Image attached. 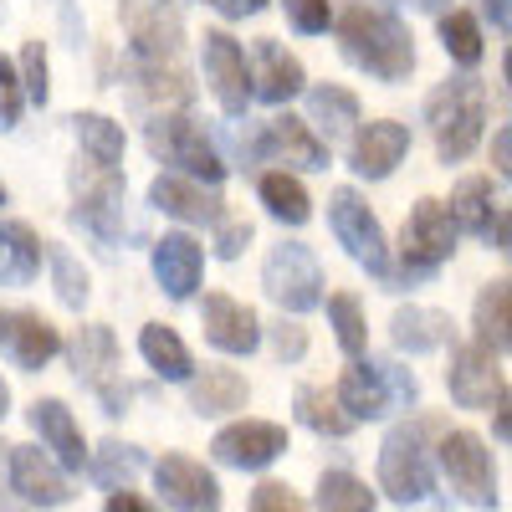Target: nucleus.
Returning a JSON list of instances; mask_svg holds the SVG:
<instances>
[{"label":"nucleus","instance_id":"52","mask_svg":"<svg viewBox=\"0 0 512 512\" xmlns=\"http://www.w3.org/2000/svg\"><path fill=\"white\" fill-rule=\"evenodd\" d=\"M415 6H420V11H431V16H446V11H451V0H415Z\"/></svg>","mask_w":512,"mask_h":512},{"label":"nucleus","instance_id":"36","mask_svg":"<svg viewBox=\"0 0 512 512\" xmlns=\"http://www.w3.org/2000/svg\"><path fill=\"white\" fill-rule=\"evenodd\" d=\"M308 123L313 128H328V134H344V128L359 123V98L338 82H318L308 88Z\"/></svg>","mask_w":512,"mask_h":512},{"label":"nucleus","instance_id":"20","mask_svg":"<svg viewBox=\"0 0 512 512\" xmlns=\"http://www.w3.org/2000/svg\"><path fill=\"white\" fill-rule=\"evenodd\" d=\"M256 154L282 159L292 169H328L333 164L328 144L313 134V123L308 118H292V113H277V118H267L262 128H256Z\"/></svg>","mask_w":512,"mask_h":512},{"label":"nucleus","instance_id":"7","mask_svg":"<svg viewBox=\"0 0 512 512\" xmlns=\"http://www.w3.org/2000/svg\"><path fill=\"white\" fill-rule=\"evenodd\" d=\"M379 492L410 507L436 492V466L425 451V425H395L379 446Z\"/></svg>","mask_w":512,"mask_h":512},{"label":"nucleus","instance_id":"24","mask_svg":"<svg viewBox=\"0 0 512 512\" xmlns=\"http://www.w3.org/2000/svg\"><path fill=\"white\" fill-rule=\"evenodd\" d=\"M6 456H11V487L21 492L26 507H62L72 497L62 466L52 456H41L36 446H11Z\"/></svg>","mask_w":512,"mask_h":512},{"label":"nucleus","instance_id":"21","mask_svg":"<svg viewBox=\"0 0 512 512\" xmlns=\"http://www.w3.org/2000/svg\"><path fill=\"white\" fill-rule=\"evenodd\" d=\"M200 328H205V344L221 354H256V344H262V318L226 292H205Z\"/></svg>","mask_w":512,"mask_h":512},{"label":"nucleus","instance_id":"13","mask_svg":"<svg viewBox=\"0 0 512 512\" xmlns=\"http://www.w3.org/2000/svg\"><path fill=\"white\" fill-rule=\"evenodd\" d=\"M205 82H210V93H216L221 113L241 118L251 108V67H246V52H241V41L231 31H205Z\"/></svg>","mask_w":512,"mask_h":512},{"label":"nucleus","instance_id":"49","mask_svg":"<svg viewBox=\"0 0 512 512\" xmlns=\"http://www.w3.org/2000/svg\"><path fill=\"white\" fill-rule=\"evenodd\" d=\"M210 11H221L226 21H246V16H256V11H267V0H205Z\"/></svg>","mask_w":512,"mask_h":512},{"label":"nucleus","instance_id":"26","mask_svg":"<svg viewBox=\"0 0 512 512\" xmlns=\"http://www.w3.org/2000/svg\"><path fill=\"white\" fill-rule=\"evenodd\" d=\"M41 262H47V241H41L26 221H0V287L36 282Z\"/></svg>","mask_w":512,"mask_h":512},{"label":"nucleus","instance_id":"32","mask_svg":"<svg viewBox=\"0 0 512 512\" xmlns=\"http://www.w3.org/2000/svg\"><path fill=\"white\" fill-rule=\"evenodd\" d=\"M256 195H262L267 216L282 221V226H308V216H313V200H308L303 180L287 175V169H267V175L256 180Z\"/></svg>","mask_w":512,"mask_h":512},{"label":"nucleus","instance_id":"30","mask_svg":"<svg viewBox=\"0 0 512 512\" xmlns=\"http://www.w3.org/2000/svg\"><path fill=\"white\" fill-rule=\"evenodd\" d=\"M139 354H144V364H149L159 379H169V384H190V379H195V359H190V349H185V338H180L175 328H164V323H144Z\"/></svg>","mask_w":512,"mask_h":512},{"label":"nucleus","instance_id":"45","mask_svg":"<svg viewBox=\"0 0 512 512\" xmlns=\"http://www.w3.org/2000/svg\"><path fill=\"white\" fill-rule=\"evenodd\" d=\"M251 512H308L303 507V497H297L292 487H282V482H262L251 492Z\"/></svg>","mask_w":512,"mask_h":512},{"label":"nucleus","instance_id":"42","mask_svg":"<svg viewBox=\"0 0 512 512\" xmlns=\"http://www.w3.org/2000/svg\"><path fill=\"white\" fill-rule=\"evenodd\" d=\"M282 11L297 36H323L333 26V0H282Z\"/></svg>","mask_w":512,"mask_h":512},{"label":"nucleus","instance_id":"33","mask_svg":"<svg viewBox=\"0 0 512 512\" xmlns=\"http://www.w3.org/2000/svg\"><path fill=\"white\" fill-rule=\"evenodd\" d=\"M441 21V47H446V57L456 62V67H482V57H487V36H482V21L472 16V11H446V16H436Z\"/></svg>","mask_w":512,"mask_h":512},{"label":"nucleus","instance_id":"27","mask_svg":"<svg viewBox=\"0 0 512 512\" xmlns=\"http://www.w3.org/2000/svg\"><path fill=\"white\" fill-rule=\"evenodd\" d=\"M451 328H456L451 313L420 308V303H410V308H400L390 318V338H395L400 354H436V349H446L451 344Z\"/></svg>","mask_w":512,"mask_h":512},{"label":"nucleus","instance_id":"23","mask_svg":"<svg viewBox=\"0 0 512 512\" xmlns=\"http://www.w3.org/2000/svg\"><path fill=\"white\" fill-rule=\"evenodd\" d=\"M149 205L164 210V216H175V221H185V226H221V221H226L216 185L190 180V175H175V169L149 185Z\"/></svg>","mask_w":512,"mask_h":512},{"label":"nucleus","instance_id":"6","mask_svg":"<svg viewBox=\"0 0 512 512\" xmlns=\"http://www.w3.org/2000/svg\"><path fill=\"white\" fill-rule=\"evenodd\" d=\"M149 149L175 169V175H190V180H205V185H221L226 180V159L221 149L210 144L205 123H195L190 113H159L149 118Z\"/></svg>","mask_w":512,"mask_h":512},{"label":"nucleus","instance_id":"17","mask_svg":"<svg viewBox=\"0 0 512 512\" xmlns=\"http://www.w3.org/2000/svg\"><path fill=\"white\" fill-rule=\"evenodd\" d=\"M333 400L344 405V415L359 425V420H384L400 400H395V384H390V369L384 359H354L333 384Z\"/></svg>","mask_w":512,"mask_h":512},{"label":"nucleus","instance_id":"19","mask_svg":"<svg viewBox=\"0 0 512 512\" xmlns=\"http://www.w3.org/2000/svg\"><path fill=\"white\" fill-rule=\"evenodd\" d=\"M123 26H128V52L169 62L180 52V11L175 0H123Z\"/></svg>","mask_w":512,"mask_h":512},{"label":"nucleus","instance_id":"29","mask_svg":"<svg viewBox=\"0 0 512 512\" xmlns=\"http://www.w3.org/2000/svg\"><path fill=\"white\" fill-rule=\"evenodd\" d=\"M72 354V369L82 384H93V390H103V384H113V369H118V338L103 328V323H88L77 328L72 344H62Z\"/></svg>","mask_w":512,"mask_h":512},{"label":"nucleus","instance_id":"31","mask_svg":"<svg viewBox=\"0 0 512 512\" xmlns=\"http://www.w3.org/2000/svg\"><path fill=\"white\" fill-rule=\"evenodd\" d=\"M246 405V379L236 369H205L190 379V410L216 420V415H231Z\"/></svg>","mask_w":512,"mask_h":512},{"label":"nucleus","instance_id":"2","mask_svg":"<svg viewBox=\"0 0 512 512\" xmlns=\"http://www.w3.org/2000/svg\"><path fill=\"white\" fill-rule=\"evenodd\" d=\"M425 123L436 134V159L441 164H461L472 159L482 134H487V88L477 77H446L425 98Z\"/></svg>","mask_w":512,"mask_h":512},{"label":"nucleus","instance_id":"16","mask_svg":"<svg viewBox=\"0 0 512 512\" xmlns=\"http://www.w3.org/2000/svg\"><path fill=\"white\" fill-rule=\"evenodd\" d=\"M246 67H251V103H272V108H282V103H292L297 93H308V72H303V62H297L282 41H272V36H262L251 47V57H246Z\"/></svg>","mask_w":512,"mask_h":512},{"label":"nucleus","instance_id":"51","mask_svg":"<svg viewBox=\"0 0 512 512\" xmlns=\"http://www.w3.org/2000/svg\"><path fill=\"white\" fill-rule=\"evenodd\" d=\"M482 16H487L502 36H512V0H482Z\"/></svg>","mask_w":512,"mask_h":512},{"label":"nucleus","instance_id":"15","mask_svg":"<svg viewBox=\"0 0 512 512\" xmlns=\"http://www.w3.org/2000/svg\"><path fill=\"white\" fill-rule=\"evenodd\" d=\"M0 354H6L16 369L36 374L62 354V333L31 308H0Z\"/></svg>","mask_w":512,"mask_h":512},{"label":"nucleus","instance_id":"38","mask_svg":"<svg viewBox=\"0 0 512 512\" xmlns=\"http://www.w3.org/2000/svg\"><path fill=\"white\" fill-rule=\"evenodd\" d=\"M318 512H374V492L354 472H323L318 477Z\"/></svg>","mask_w":512,"mask_h":512},{"label":"nucleus","instance_id":"43","mask_svg":"<svg viewBox=\"0 0 512 512\" xmlns=\"http://www.w3.org/2000/svg\"><path fill=\"white\" fill-rule=\"evenodd\" d=\"M21 108H26V88H21V67L11 57H0V134L21 123Z\"/></svg>","mask_w":512,"mask_h":512},{"label":"nucleus","instance_id":"12","mask_svg":"<svg viewBox=\"0 0 512 512\" xmlns=\"http://www.w3.org/2000/svg\"><path fill=\"white\" fill-rule=\"evenodd\" d=\"M154 487L175 512H221V482L185 451H164L154 461Z\"/></svg>","mask_w":512,"mask_h":512},{"label":"nucleus","instance_id":"41","mask_svg":"<svg viewBox=\"0 0 512 512\" xmlns=\"http://www.w3.org/2000/svg\"><path fill=\"white\" fill-rule=\"evenodd\" d=\"M21 88H26V103L36 108H47L52 98V67H47V41H26L21 47Z\"/></svg>","mask_w":512,"mask_h":512},{"label":"nucleus","instance_id":"14","mask_svg":"<svg viewBox=\"0 0 512 512\" xmlns=\"http://www.w3.org/2000/svg\"><path fill=\"white\" fill-rule=\"evenodd\" d=\"M282 451H287V425L277 420H236L210 441V456L221 466H236V472H262Z\"/></svg>","mask_w":512,"mask_h":512},{"label":"nucleus","instance_id":"44","mask_svg":"<svg viewBox=\"0 0 512 512\" xmlns=\"http://www.w3.org/2000/svg\"><path fill=\"white\" fill-rule=\"evenodd\" d=\"M267 333H272V354H277L282 364H297V359L308 354V328H303V323H287V318H282V323H272Z\"/></svg>","mask_w":512,"mask_h":512},{"label":"nucleus","instance_id":"35","mask_svg":"<svg viewBox=\"0 0 512 512\" xmlns=\"http://www.w3.org/2000/svg\"><path fill=\"white\" fill-rule=\"evenodd\" d=\"M297 420L308 425V431H318V436H328V441H344L349 431H354V420L344 415V405H338L328 390H318V384H303L297 390Z\"/></svg>","mask_w":512,"mask_h":512},{"label":"nucleus","instance_id":"25","mask_svg":"<svg viewBox=\"0 0 512 512\" xmlns=\"http://www.w3.org/2000/svg\"><path fill=\"white\" fill-rule=\"evenodd\" d=\"M26 415H31V431L41 436V446L52 451V461L62 466V472H82V466H88L93 451H88V441H82L77 420L62 400H36Z\"/></svg>","mask_w":512,"mask_h":512},{"label":"nucleus","instance_id":"3","mask_svg":"<svg viewBox=\"0 0 512 512\" xmlns=\"http://www.w3.org/2000/svg\"><path fill=\"white\" fill-rule=\"evenodd\" d=\"M456 236H461V226H456L446 200H436V195L415 200L405 226H400V272H395V287L436 277L456 256Z\"/></svg>","mask_w":512,"mask_h":512},{"label":"nucleus","instance_id":"28","mask_svg":"<svg viewBox=\"0 0 512 512\" xmlns=\"http://www.w3.org/2000/svg\"><path fill=\"white\" fill-rule=\"evenodd\" d=\"M472 333L492 354H512V282L507 277L482 282L477 303H472Z\"/></svg>","mask_w":512,"mask_h":512},{"label":"nucleus","instance_id":"9","mask_svg":"<svg viewBox=\"0 0 512 512\" xmlns=\"http://www.w3.org/2000/svg\"><path fill=\"white\" fill-rule=\"evenodd\" d=\"M436 461H441L451 492L466 507H482V512L497 507V466H492V451L477 431H446L436 446Z\"/></svg>","mask_w":512,"mask_h":512},{"label":"nucleus","instance_id":"47","mask_svg":"<svg viewBox=\"0 0 512 512\" xmlns=\"http://www.w3.org/2000/svg\"><path fill=\"white\" fill-rule=\"evenodd\" d=\"M492 169L512 185V123H502L497 134H492Z\"/></svg>","mask_w":512,"mask_h":512},{"label":"nucleus","instance_id":"37","mask_svg":"<svg viewBox=\"0 0 512 512\" xmlns=\"http://www.w3.org/2000/svg\"><path fill=\"white\" fill-rule=\"evenodd\" d=\"M328 328L338 338V349H344L349 359H364L369 349V323H364V303L354 292H333L328 297Z\"/></svg>","mask_w":512,"mask_h":512},{"label":"nucleus","instance_id":"8","mask_svg":"<svg viewBox=\"0 0 512 512\" xmlns=\"http://www.w3.org/2000/svg\"><path fill=\"white\" fill-rule=\"evenodd\" d=\"M262 287L282 313H313L323 308V267L303 241H282L262 262Z\"/></svg>","mask_w":512,"mask_h":512},{"label":"nucleus","instance_id":"46","mask_svg":"<svg viewBox=\"0 0 512 512\" xmlns=\"http://www.w3.org/2000/svg\"><path fill=\"white\" fill-rule=\"evenodd\" d=\"M241 246H251V221H221L216 226V251L231 262V256H241Z\"/></svg>","mask_w":512,"mask_h":512},{"label":"nucleus","instance_id":"39","mask_svg":"<svg viewBox=\"0 0 512 512\" xmlns=\"http://www.w3.org/2000/svg\"><path fill=\"white\" fill-rule=\"evenodd\" d=\"M93 477L108 487V492H118V487H128L139 472H144V451L139 446H118V441H108V446H98L93 456Z\"/></svg>","mask_w":512,"mask_h":512},{"label":"nucleus","instance_id":"40","mask_svg":"<svg viewBox=\"0 0 512 512\" xmlns=\"http://www.w3.org/2000/svg\"><path fill=\"white\" fill-rule=\"evenodd\" d=\"M47 262H52V282H57V297H62V303L67 308H82V303H88V267H82L77 262V256L67 251V246H47Z\"/></svg>","mask_w":512,"mask_h":512},{"label":"nucleus","instance_id":"53","mask_svg":"<svg viewBox=\"0 0 512 512\" xmlns=\"http://www.w3.org/2000/svg\"><path fill=\"white\" fill-rule=\"evenodd\" d=\"M502 82H507V93H512V47L502 52Z\"/></svg>","mask_w":512,"mask_h":512},{"label":"nucleus","instance_id":"10","mask_svg":"<svg viewBox=\"0 0 512 512\" xmlns=\"http://www.w3.org/2000/svg\"><path fill=\"white\" fill-rule=\"evenodd\" d=\"M446 205L466 236H477L482 246H497V251H512V210L502 205V195L492 190L487 175H466Z\"/></svg>","mask_w":512,"mask_h":512},{"label":"nucleus","instance_id":"34","mask_svg":"<svg viewBox=\"0 0 512 512\" xmlns=\"http://www.w3.org/2000/svg\"><path fill=\"white\" fill-rule=\"evenodd\" d=\"M72 134L93 164H108V169L123 164V123H113L108 113H72Z\"/></svg>","mask_w":512,"mask_h":512},{"label":"nucleus","instance_id":"54","mask_svg":"<svg viewBox=\"0 0 512 512\" xmlns=\"http://www.w3.org/2000/svg\"><path fill=\"white\" fill-rule=\"evenodd\" d=\"M6 410H11V390H6V379H0V420H6Z\"/></svg>","mask_w":512,"mask_h":512},{"label":"nucleus","instance_id":"18","mask_svg":"<svg viewBox=\"0 0 512 512\" xmlns=\"http://www.w3.org/2000/svg\"><path fill=\"white\" fill-rule=\"evenodd\" d=\"M405 154H410V123L374 118V123L359 128L354 144H349V169L359 180H390L395 169L405 164Z\"/></svg>","mask_w":512,"mask_h":512},{"label":"nucleus","instance_id":"1","mask_svg":"<svg viewBox=\"0 0 512 512\" xmlns=\"http://www.w3.org/2000/svg\"><path fill=\"white\" fill-rule=\"evenodd\" d=\"M333 31H338V52L374 82H405L415 72V36L390 6L349 0L344 11H333Z\"/></svg>","mask_w":512,"mask_h":512},{"label":"nucleus","instance_id":"4","mask_svg":"<svg viewBox=\"0 0 512 512\" xmlns=\"http://www.w3.org/2000/svg\"><path fill=\"white\" fill-rule=\"evenodd\" d=\"M72 190H77V200H72V226H82L88 236H98L103 246H118L123 236H139V226L123 216V180H118V169L93 164V159H88V164L77 159Z\"/></svg>","mask_w":512,"mask_h":512},{"label":"nucleus","instance_id":"5","mask_svg":"<svg viewBox=\"0 0 512 512\" xmlns=\"http://www.w3.org/2000/svg\"><path fill=\"white\" fill-rule=\"evenodd\" d=\"M328 226H333L338 246H344L364 272H374L384 287H395V262H390L384 226H379V216L369 210V200H364L354 185H338V190L328 195Z\"/></svg>","mask_w":512,"mask_h":512},{"label":"nucleus","instance_id":"22","mask_svg":"<svg viewBox=\"0 0 512 512\" xmlns=\"http://www.w3.org/2000/svg\"><path fill=\"white\" fill-rule=\"evenodd\" d=\"M149 262H154V282L175 297V303H190L200 277H205V251L190 231H164L149 246Z\"/></svg>","mask_w":512,"mask_h":512},{"label":"nucleus","instance_id":"55","mask_svg":"<svg viewBox=\"0 0 512 512\" xmlns=\"http://www.w3.org/2000/svg\"><path fill=\"white\" fill-rule=\"evenodd\" d=\"M6 200H11V195H6V185H0V205H6Z\"/></svg>","mask_w":512,"mask_h":512},{"label":"nucleus","instance_id":"48","mask_svg":"<svg viewBox=\"0 0 512 512\" xmlns=\"http://www.w3.org/2000/svg\"><path fill=\"white\" fill-rule=\"evenodd\" d=\"M103 512H159V507H154L149 497H139V492H128V487H118V492H108Z\"/></svg>","mask_w":512,"mask_h":512},{"label":"nucleus","instance_id":"50","mask_svg":"<svg viewBox=\"0 0 512 512\" xmlns=\"http://www.w3.org/2000/svg\"><path fill=\"white\" fill-rule=\"evenodd\" d=\"M492 436L512 446V390H507V395L492 405Z\"/></svg>","mask_w":512,"mask_h":512},{"label":"nucleus","instance_id":"11","mask_svg":"<svg viewBox=\"0 0 512 512\" xmlns=\"http://www.w3.org/2000/svg\"><path fill=\"white\" fill-rule=\"evenodd\" d=\"M446 390L461 410H492L502 395H507V379H502V364L487 344H456L451 349V369H446Z\"/></svg>","mask_w":512,"mask_h":512}]
</instances>
